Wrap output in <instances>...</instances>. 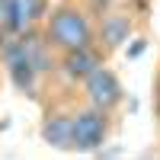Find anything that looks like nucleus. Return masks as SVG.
<instances>
[{"label": "nucleus", "instance_id": "obj_1", "mask_svg": "<svg viewBox=\"0 0 160 160\" xmlns=\"http://www.w3.org/2000/svg\"><path fill=\"white\" fill-rule=\"evenodd\" d=\"M42 35L58 55L96 45V16L87 10L83 0H55L42 22Z\"/></svg>", "mask_w": 160, "mask_h": 160}, {"label": "nucleus", "instance_id": "obj_2", "mask_svg": "<svg viewBox=\"0 0 160 160\" xmlns=\"http://www.w3.org/2000/svg\"><path fill=\"white\" fill-rule=\"evenodd\" d=\"M112 138V115L93 106H74V151L99 154Z\"/></svg>", "mask_w": 160, "mask_h": 160}, {"label": "nucleus", "instance_id": "obj_3", "mask_svg": "<svg viewBox=\"0 0 160 160\" xmlns=\"http://www.w3.org/2000/svg\"><path fill=\"white\" fill-rule=\"evenodd\" d=\"M80 96H83L87 106H93V109H102V112H109L115 115L118 109L125 106V83H122V77H118L109 64H102L99 71H93L83 83H80Z\"/></svg>", "mask_w": 160, "mask_h": 160}, {"label": "nucleus", "instance_id": "obj_4", "mask_svg": "<svg viewBox=\"0 0 160 160\" xmlns=\"http://www.w3.org/2000/svg\"><path fill=\"white\" fill-rule=\"evenodd\" d=\"M135 32H138V19H135V13L128 7H122V3L106 10L102 16H96V45L106 55L125 48L131 38H135Z\"/></svg>", "mask_w": 160, "mask_h": 160}, {"label": "nucleus", "instance_id": "obj_5", "mask_svg": "<svg viewBox=\"0 0 160 160\" xmlns=\"http://www.w3.org/2000/svg\"><path fill=\"white\" fill-rule=\"evenodd\" d=\"M102 64H109V55H106L99 45H83V48H74V51H61L55 74H61L64 83L80 87L93 71H99Z\"/></svg>", "mask_w": 160, "mask_h": 160}, {"label": "nucleus", "instance_id": "obj_6", "mask_svg": "<svg viewBox=\"0 0 160 160\" xmlns=\"http://www.w3.org/2000/svg\"><path fill=\"white\" fill-rule=\"evenodd\" d=\"M38 138L51 151H74V106L51 102L42 115Z\"/></svg>", "mask_w": 160, "mask_h": 160}, {"label": "nucleus", "instance_id": "obj_7", "mask_svg": "<svg viewBox=\"0 0 160 160\" xmlns=\"http://www.w3.org/2000/svg\"><path fill=\"white\" fill-rule=\"evenodd\" d=\"M48 10H51V0H7L3 29L13 35H26L32 29H42Z\"/></svg>", "mask_w": 160, "mask_h": 160}, {"label": "nucleus", "instance_id": "obj_8", "mask_svg": "<svg viewBox=\"0 0 160 160\" xmlns=\"http://www.w3.org/2000/svg\"><path fill=\"white\" fill-rule=\"evenodd\" d=\"M83 3H87V10L93 13V16H102L106 10H112V7H118V3H122V0H83Z\"/></svg>", "mask_w": 160, "mask_h": 160}, {"label": "nucleus", "instance_id": "obj_9", "mask_svg": "<svg viewBox=\"0 0 160 160\" xmlns=\"http://www.w3.org/2000/svg\"><path fill=\"white\" fill-rule=\"evenodd\" d=\"M144 48H148V38H144V35H135V38H131V45L125 48V55H128V61H135V58H141V55H144Z\"/></svg>", "mask_w": 160, "mask_h": 160}, {"label": "nucleus", "instance_id": "obj_10", "mask_svg": "<svg viewBox=\"0 0 160 160\" xmlns=\"http://www.w3.org/2000/svg\"><path fill=\"white\" fill-rule=\"evenodd\" d=\"M154 115H157V125H160V74L154 77Z\"/></svg>", "mask_w": 160, "mask_h": 160}, {"label": "nucleus", "instance_id": "obj_11", "mask_svg": "<svg viewBox=\"0 0 160 160\" xmlns=\"http://www.w3.org/2000/svg\"><path fill=\"white\" fill-rule=\"evenodd\" d=\"M3 19H7V0H0V26H3Z\"/></svg>", "mask_w": 160, "mask_h": 160}]
</instances>
